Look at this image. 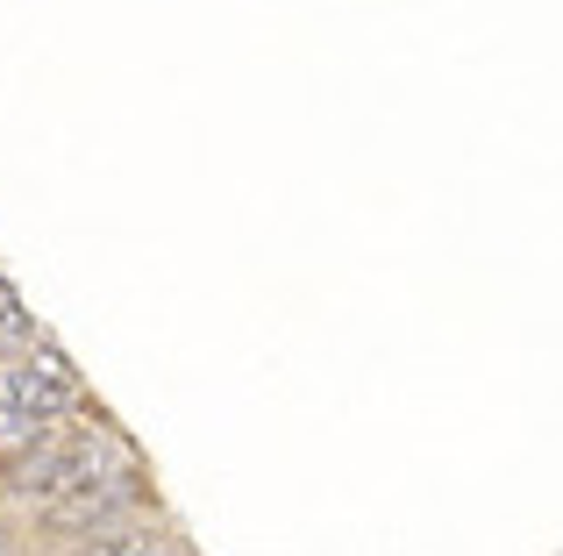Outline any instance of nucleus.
Segmentation results:
<instances>
[{"mask_svg": "<svg viewBox=\"0 0 563 556\" xmlns=\"http://www.w3.org/2000/svg\"><path fill=\"white\" fill-rule=\"evenodd\" d=\"M0 392H8L22 414H36L43 429H51V421H65V414H79V371H71V357L51 343V335H36V343H29V357L0 371Z\"/></svg>", "mask_w": 563, "mask_h": 556, "instance_id": "1", "label": "nucleus"}, {"mask_svg": "<svg viewBox=\"0 0 563 556\" xmlns=\"http://www.w3.org/2000/svg\"><path fill=\"white\" fill-rule=\"evenodd\" d=\"M129 500H136V471H108V478H86L65 500H51V521H65V529H108Z\"/></svg>", "mask_w": 563, "mask_h": 556, "instance_id": "2", "label": "nucleus"}, {"mask_svg": "<svg viewBox=\"0 0 563 556\" xmlns=\"http://www.w3.org/2000/svg\"><path fill=\"white\" fill-rule=\"evenodd\" d=\"M43 435H51V429H43L36 414H22V407L0 392V457H22L29 443H43Z\"/></svg>", "mask_w": 563, "mask_h": 556, "instance_id": "3", "label": "nucleus"}, {"mask_svg": "<svg viewBox=\"0 0 563 556\" xmlns=\"http://www.w3.org/2000/svg\"><path fill=\"white\" fill-rule=\"evenodd\" d=\"M86 556H172V543L151 535V529H114V535H100Z\"/></svg>", "mask_w": 563, "mask_h": 556, "instance_id": "4", "label": "nucleus"}, {"mask_svg": "<svg viewBox=\"0 0 563 556\" xmlns=\"http://www.w3.org/2000/svg\"><path fill=\"white\" fill-rule=\"evenodd\" d=\"M0 343H36V321H29V307H22V292L0 278Z\"/></svg>", "mask_w": 563, "mask_h": 556, "instance_id": "5", "label": "nucleus"}, {"mask_svg": "<svg viewBox=\"0 0 563 556\" xmlns=\"http://www.w3.org/2000/svg\"><path fill=\"white\" fill-rule=\"evenodd\" d=\"M0 349H8V343H0Z\"/></svg>", "mask_w": 563, "mask_h": 556, "instance_id": "6", "label": "nucleus"}]
</instances>
